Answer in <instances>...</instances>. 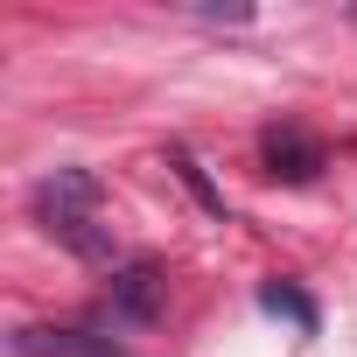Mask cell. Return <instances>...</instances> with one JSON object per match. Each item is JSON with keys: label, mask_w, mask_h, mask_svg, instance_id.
Here are the masks:
<instances>
[{"label": "cell", "mask_w": 357, "mask_h": 357, "mask_svg": "<svg viewBox=\"0 0 357 357\" xmlns=\"http://www.w3.org/2000/svg\"><path fill=\"white\" fill-rule=\"evenodd\" d=\"M29 211H36V225H43L50 238H63L77 259H112V238L98 231V175H91V168H56V175H43L36 197H29Z\"/></svg>", "instance_id": "1"}, {"label": "cell", "mask_w": 357, "mask_h": 357, "mask_svg": "<svg viewBox=\"0 0 357 357\" xmlns=\"http://www.w3.org/2000/svg\"><path fill=\"white\" fill-rule=\"evenodd\" d=\"M259 301H266L273 315H294L301 329H315V308H308V294H294L287 280H273V287H259Z\"/></svg>", "instance_id": "5"}, {"label": "cell", "mask_w": 357, "mask_h": 357, "mask_svg": "<svg viewBox=\"0 0 357 357\" xmlns=\"http://www.w3.org/2000/svg\"><path fill=\"white\" fill-rule=\"evenodd\" d=\"M161 294H168V280H161V266L154 259H126L119 273H112V315L119 322H154L161 315Z\"/></svg>", "instance_id": "3"}, {"label": "cell", "mask_w": 357, "mask_h": 357, "mask_svg": "<svg viewBox=\"0 0 357 357\" xmlns=\"http://www.w3.org/2000/svg\"><path fill=\"white\" fill-rule=\"evenodd\" d=\"M259 161H266V175L273 183H315V175L329 168V147L315 140V133H301V126H266L259 133Z\"/></svg>", "instance_id": "2"}, {"label": "cell", "mask_w": 357, "mask_h": 357, "mask_svg": "<svg viewBox=\"0 0 357 357\" xmlns=\"http://www.w3.org/2000/svg\"><path fill=\"white\" fill-rule=\"evenodd\" d=\"M15 357H119V343H91L84 329H15Z\"/></svg>", "instance_id": "4"}, {"label": "cell", "mask_w": 357, "mask_h": 357, "mask_svg": "<svg viewBox=\"0 0 357 357\" xmlns=\"http://www.w3.org/2000/svg\"><path fill=\"white\" fill-rule=\"evenodd\" d=\"M168 161H175V175H183V183H190V190H197V204H204V211H211V218H225V197H218V190H211V183H204V168H197V161H190V154H183V147H168Z\"/></svg>", "instance_id": "6"}]
</instances>
